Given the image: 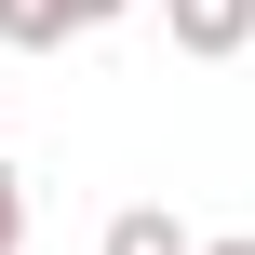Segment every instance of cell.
Returning a JSON list of instances; mask_svg holds the SVG:
<instances>
[{
    "label": "cell",
    "mask_w": 255,
    "mask_h": 255,
    "mask_svg": "<svg viewBox=\"0 0 255 255\" xmlns=\"http://www.w3.org/2000/svg\"><path fill=\"white\" fill-rule=\"evenodd\" d=\"M134 0H0V40L13 54H54V40H81V27H121Z\"/></svg>",
    "instance_id": "cell-1"
},
{
    "label": "cell",
    "mask_w": 255,
    "mask_h": 255,
    "mask_svg": "<svg viewBox=\"0 0 255 255\" xmlns=\"http://www.w3.org/2000/svg\"><path fill=\"white\" fill-rule=\"evenodd\" d=\"M161 27H175V54H242L255 0H161Z\"/></svg>",
    "instance_id": "cell-2"
},
{
    "label": "cell",
    "mask_w": 255,
    "mask_h": 255,
    "mask_svg": "<svg viewBox=\"0 0 255 255\" xmlns=\"http://www.w3.org/2000/svg\"><path fill=\"white\" fill-rule=\"evenodd\" d=\"M108 255H202V242H188L161 202H134V215H108Z\"/></svg>",
    "instance_id": "cell-3"
},
{
    "label": "cell",
    "mask_w": 255,
    "mask_h": 255,
    "mask_svg": "<svg viewBox=\"0 0 255 255\" xmlns=\"http://www.w3.org/2000/svg\"><path fill=\"white\" fill-rule=\"evenodd\" d=\"M27 242V175H13V161H0V255Z\"/></svg>",
    "instance_id": "cell-4"
},
{
    "label": "cell",
    "mask_w": 255,
    "mask_h": 255,
    "mask_svg": "<svg viewBox=\"0 0 255 255\" xmlns=\"http://www.w3.org/2000/svg\"><path fill=\"white\" fill-rule=\"evenodd\" d=\"M202 255H255V229H229V242H202Z\"/></svg>",
    "instance_id": "cell-5"
}]
</instances>
